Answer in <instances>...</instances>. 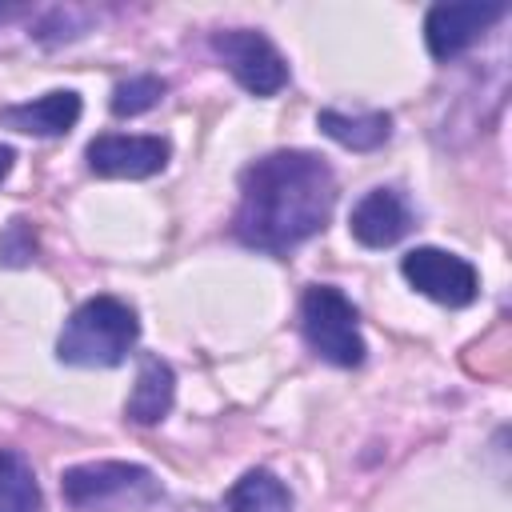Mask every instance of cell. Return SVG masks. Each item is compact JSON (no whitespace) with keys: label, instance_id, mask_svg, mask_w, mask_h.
Segmentation results:
<instances>
[{"label":"cell","instance_id":"3","mask_svg":"<svg viewBox=\"0 0 512 512\" xmlns=\"http://www.w3.org/2000/svg\"><path fill=\"white\" fill-rule=\"evenodd\" d=\"M60 496L76 512H112V508H136L160 496L156 476L144 464L128 460H88L60 472Z\"/></svg>","mask_w":512,"mask_h":512},{"label":"cell","instance_id":"15","mask_svg":"<svg viewBox=\"0 0 512 512\" xmlns=\"http://www.w3.org/2000/svg\"><path fill=\"white\" fill-rule=\"evenodd\" d=\"M164 92H168V84L160 76H148V72L144 76H128V80H120L112 88V112L116 116H140V112L156 108L164 100Z\"/></svg>","mask_w":512,"mask_h":512},{"label":"cell","instance_id":"4","mask_svg":"<svg viewBox=\"0 0 512 512\" xmlns=\"http://www.w3.org/2000/svg\"><path fill=\"white\" fill-rule=\"evenodd\" d=\"M300 332L320 360H328L336 368H360L364 364L368 344L360 336V316L340 288L312 284L300 296Z\"/></svg>","mask_w":512,"mask_h":512},{"label":"cell","instance_id":"12","mask_svg":"<svg viewBox=\"0 0 512 512\" xmlns=\"http://www.w3.org/2000/svg\"><path fill=\"white\" fill-rule=\"evenodd\" d=\"M316 128L336 140L340 148H352V152H376L380 144H388L392 136V116L388 112H360V116H348V112H336V108H324L316 116Z\"/></svg>","mask_w":512,"mask_h":512},{"label":"cell","instance_id":"10","mask_svg":"<svg viewBox=\"0 0 512 512\" xmlns=\"http://www.w3.org/2000/svg\"><path fill=\"white\" fill-rule=\"evenodd\" d=\"M80 112H84L80 96L72 88H56V92H44L24 104H4L0 124L12 132H24V136H68L76 128Z\"/></svg>","mask_w":512,"mask_h":512},{"label":"cell","instance_id":"9","mask_svg":"<svg viewBox=\"0 0 512 512\" xmlns=\"http://www.w3.org/2000/svg\"><path fill=\"white\" fill-rule=\"evenodd\" d=\"M412 224H416V216L400 188L364 192L348 216V228L364 248H392L396 240H404L412 232Z\"/></svg>","mask_w":512,"mask_h":512},{"label":"cell","instance_id":"6","mask_svg":"<svg viewBox=\"0 0 512 512\" xmlns=\"http://www.w3.org/2000/svg\"><path fill=\"white\" fill-rule=\"evenodd\" d=\"M400 272L416 292H424L428 300H436L444 308H468L480 296V272L448 248H432V244L412 248V252H404Z\"/></svg>","mask_w":512,"mask_h":512},{"label":"cell","instance_id":"11","mask_svg":"<svg viewBox=\"0 0 512 512\" xmlns=\"http://www.w3.org/2000/svg\"><path fill=\"white\" fill-rule=\"evenodd\" d=\"M172 400H176L172 364L160 360V356H144L140 372H136V384H132L128 400H124V416L136 420V424H160L172 412Z\"/></svg>","mask_w":512,"mask_h":512},{"label":"cell","instance_id":"14","mask_svg":"<svg viewBox=\"0 0 512 512\" xmlns=\"http://www.w3.org/2000/svg\"><path fill=\"white\" fill-rule=\"evenodd\" d=\"M40 484L16 448H0V512H40Z\"/></svg>","mask_w":512,"mask_h":512},{"label":"cell","instance_id":"17","mask_svg":"<svg viewBox=\"0 0 512 512\" xmlns=\"http://www.w3.org/2000/svg\"><path fill=\"white\" fill-rule=\"evenodd\" d=\"M84 24H88V12H80V8H52L40 24H36V40L40 44H64V40H76V36H84Z\"/></svg>","mask_w":512,"mask_h":512},{"label":"cell","instance_id":"2","mask_svg":"<svg viewBox=\"0 0 512 512\" xmlns=\"http://www.w3.org/2000/svg\"><path fill=\"white\" fill-rule=\"evenodd\" d=\"M140 340V320L120 296L84 300L56 336V360L72 368H116Z\"/></svg>","mask_w":512,"mask_h":512},{"label":"cell","instance_id":"5","mask_svg":"<svg viewBox=\"0 0 512 512\" xmlns=\"http://www.w3.org/2000/svg\"><path fill=\"white\" fill-rule=\"evenodd\" d=\"M212 52L232 72V80L252 96H276L288 84V60L256 28H220L212 32Z\"/></svg>","mask_w":512,"mask_h":512},{"label":"cell","instance_id":"13","mask_svg":"<svg viewBox=\"0 0 512 512\" xmlns=\"http://www.w3.org/2000/svg\"><path fill=\"white\" fill-rule=\"evenodd\" d=\"M228 512H292V492L268 468H248L224 496Z\"/></svg>","mask_w":512,"mask_h":512},{"label":"cell","instance_id":"18","mask_svg":"<svg viewBox=\"0 0 512 512\" xmlns=\"http://www.w3.org/2000/svg\"><path fill=\"white\" fill-rule=\"evenodd\" d=\"M12 164H16V152H12L8 144H0V180L12 172Z\"/></svg>","mask_w":512,"mask_h":512},{"label":"cell","instance_id":"7","mask_svg":"<svg viewBox=\"0 0 512 512\" xmlns=\"http://www.w3.org/2000/svg\"><path fill=\"white\" fill-rule=\"evenodd\" d=\"M172 148L160 136H124V132H104L88 144L84 160L88 172L108 176V180H148L164 172Z\"/></svg>","mask_w":512,"mask_h":512},{"label":"cell","instance_id":"1","mask_svg":"<svg viewBox=\"0 0 512 512\" xmlns=\"http://www.w3.org/2000/svg\"><path fill=\"white\" fill-rule=\"evenodd\" d=\"M336 204V176L324 156L304 148H280L252 160L240 172V204L232 236L256 252H292L316 236Z\"/></svg>","mask_w":512,"mask_h":512},{"label":"cell","instance_id":"8","mask_svg":"<svg viewBox=\"0 0 512 512\" xmlns=\"http://www.w3.org/2000/svg\"><path fill=\"white\" fill-rule=\"evenodd\" d=\"M504 4H436L424 16V44L428 56L448 64L460 52H468L496 20H504Z\"/></svg>","mask_w":512,"mask_h":512},{"label":"cell","instance_id":"16","mask_svg":"<svg viewBox=\"0 0 512 512\" xmlns=\"http://www.w3.org/2000/svg\"><path fill=\"white\" fill-rule=\"evenodd\" d=\"M36 252H40L36 228L24 216L8 220L4 232H0V268H28L36 260Z\"/></svg>","mask_w":512,"mask_h":512}]
</instances>
